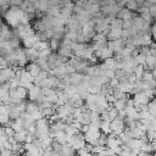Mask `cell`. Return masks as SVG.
Returning a JSON list of instances; mask_svg holds the SVG:
<instances>
[{"label": "cell", "mask_w": 156, "mask_h": 156, "mask_svg": "<svg viewBox=\"0 0 156 156\" xmlns=\"http://www.w3.org/2000/svg\"><path fill=\"white\" fill-rule=\"evenodd\" d=\"M113 55H115V52H113L111 49H108V48H105L104 50H101V55H100V58H102V60H106V58L113 57Z\"/></svg>", "instance_id": "obj_20"}, {"label": "cell", "mask_w": 156, "mask_h": 156, "mask_svg": "<svg viewBox=\"0 0 156 156\" xmlns=\"http://www.w3.org/2000/svg\"><path fill=\"white\" fill-rule=\"evenodd\" d=\"M151 79H154L152 72H151L150 69H145V71H144V73H143L141 80H144V82H149V80H151Z\"/></svg>", "instance_id": "obj_25"}, {"label": "cell", "mask_w": 156, "mask_h": 156, "mask_svg": "<svg viewBox=\"0 0 156 156\" xmlns=\"http://www.w3.org/2000/svg\"><path fill=\"white\" fill-rule=\"evenodd\" d=\"M139 54L144 55L145 57L149 56V55H150V48H149V46H140V49H139Z\"/></svg>", "instance_id": "obj_30"}, {"label": "cell", "mask_w": 156, "mask_h": 156, "mask_svg": "<svg viewBox=\"0 0 156 156\" xmlns=\"http://www.w3.org/2000/svg\"><path fill=\"white\" fill-rule=\"evenodd\" d=\"M41 95H43V93H41V88L39 85H33L30 89H28V96H29L30 101H37Z\"/></svg>", "instance_id": "obj_3"}, {"label": "cell", "mask_w": 156, "mask_h": 156, "mask_svg": "<svg viewBox=\"0 0 156 156\" xmlns=\"http://www.w3.org/2000/svg\"><path fill=\"white\" fill-rule=\"evenodd\" d=\"M151 33H156V23L151 27Z\"/></svg>", "instance_id": "obj_43"}, {"label": "cell", "mask_w": 156, "mask_h": 156, "mask_svg": "<svg viewBox=\"0 0 156 156\" xmlns=\"http://www.w3.org/2000/svg\"><path fill=\"white\" fill-rule=\"evenodd\" d=\"M151 72H152V76H154V78L156 79V66H155V67L151 69Z\"/></svg>", "instance_id": "obj_41"}, {"label": "cell", "mask_w": 156, "mask_h": 156, "mask_svg": "<svg viewBox=\"0 0 156 156\" xmlns=\"http://www.w3.org/2000/svg\"><path fill=\"white\" fill-rule=\"evenodd\" d=\"M7 140V136L5 134V128L0 126V143H5Z\"/></svg>", "instance_id": "obj_34"}, {"label": "cell", "mask_w": 156, "mask_h": 156, "mask_svg": "<svg viewBox=\"0 0 156 156\" xmlns=\"http://www.w3.org/2000/svg\"><path fill=\"white\" fill-rule=\"evenodd\" d=\"M33 77H35L39 72H40V67H39V65L37 63V62H29L28 65H27V68H26Z\"/></svg>", "instance_id": "obj_12"}, {"label": "cell", "mask_w": 156, "mask_h": 156, "mask_svg": "<svg viewBox=\"0 0 156 156\" xmlns=\"http://www.w3.org/2000/svg\"><path fill=\"white\" fill-rule=\"evenodd\" d=\"M83 79H84V74H82L79 72H74V73L69 74V82L72 85H78Z\"/></svg>", "instance_id": "obj_9"}, {"label": "cell", "mask_w": 156, "mask_h": 156, "mask_svg": "<svg viewBox=\"0 0 156 156\" xmlns=\"http://www.w3.org/2000/svg\"><path fill=\"white\" fill-rule=\"evenodd\" d=\"M4 150V145H2V143H0V152Z\"/></svg>", "instance_id": "obj_45"}, {"label": "cell", "mask_w": 156, "mask_h": 156, "mask_svg": "<svg viewBox=\"0 0 156 156\" xmlns=\"http://www.w3.org/2000/svg\"><path fill=\"white\" fill-rule=\"evenodd\" d=\"M4 128H5V134H6V136H7V138L13 136L15 130L12 129V127H11V126H6V127H4Z\"/></svg>", "instance_id": "obj_32"}, {"label": "cell", "mask_w": 156, "mask_h": 156, "mask_svg": "<svg viewBox=\"0 0 156 156\" xmlns=\"http://www.w3.org/2000/svg\"><path fill=\"white\" fill-rule=\"evenodd\" d=\"M48 15L49 16H52V17H57L60 15V7H55V6H50L48 9Z\"/></svg>", "instance_id": "obj_24"}, {"label": "cell", "mask_w": 156, "mask_h": 156, "mask_svg": "<svg viewBox=\"0 0 156 156\" xmlns=\"http://www.w3.org/2000/svg\"><path fill=\"white\" fill-rule=\"evenodd\" d=\"M50 6L60 7L61 6V0H50Z\"/></svg>", "instance_id": "obj_38"}, {"label": "cell", "mask_w": 156, "mask_h": 156, "mask_svg": "<svg viewBox=\"0 0 156 156\" xmlns=\"http://www.w3.org/2000/svg\"><path fill=\"white\" fill-rule=\"evenodd\" d=\"M10 126L12 127V129L15 130V133H16V132H21V130H23V129H24V128H23V123H22L21 118L12 119V122H10Z\"/></svg>", "instance_id": "obj_14"}, {"label": "cell", "mask_w": 156, "mask_h": 156, "mask_svg": "<svg viewBox=\"0 0 156 156\" xmlns=\"http://www.w3.org/2000/svg\"><path fill=\"white\" fill-rule=\"evenodd\" d=\"M0 35L5 39V40H10L11 38H13V32L7 27V26H2L0 28Z\"/></svg>", "instance_id": "obj_11"}, {"label": "cell", "mask_w": 156, "mask_h": 156, "mask_svg": "<svg viewBox=\"0 0 156 156\" xmlns=\"http://www.w3.org/2000/svg\"><path fill=\"white\" fill-rule=\"evenodd\" d=\"M133 17H134V16H133L132 11L128 10L127 7H123V9L117 13V18H119V20H122V21H124V20H132Z\"/></svg>", "instance_id": "obj_8"}, {"label": "cell", "mask_w": 156, "mask_h": 156, "mask_svg": "<svg viewBox=\"0 0 156 156\" xmlns=\"http://www.w3.org/2000/svg\"><path fill=\"white\" fill-rule=\"evenodd\" d=\"M122 29H123V28H110V32H108V34H107V39H110V40L119 39V38H121Z\"/></svg>", "instance_id": "obj_10"}, {"label": "cell", "mask_w": 156, "mask_h": 156, "mask_svg": "<svg viewBox=\"0 0 156 156\" xmlns=\"http://www.w3.org/2000/svg\"><path fill=\"white\" fill-rule=\"evenodd\" d=\"M91 39H93L94 43H104V41H107V37L104 35L102 33H96Z\"/></svg>", "instance_id": "obj_23"}, {"label": "cell", "mask_w": 156, "mask_h": 156, "mask_svg": "<svg viewBox=\"0 0 156 156\" xmlns=\"http://www.w3.org/2000/svg\"><path fill=\"white\" fill-rule=\"evenodd\" d=\"M143 93H144V94H145V95H146V96H147L150 100L155 98V93H154V89H146V90H145V91H143Z\"/></svg>", "instance_id": "obj_36"}, {"label": "cell", "mask_w": 156, "mask_h": 156, "mask_svg": "<svg viewBox=\"0 0 156 156\" xmlns=\"http://www.w3.org/2000/svg\"><path fill=\"white\" fill-rule=\"evenodd\" d=\"M133 100H134V106H135V105H146V104L150 101V99H149L143 91H139V93L134 94Z\"/></svg>", "instance_id": "obj_6"}, {"label": "cell", "mask_w": 156, "mask_h": 156, "mask_svg": "<svg viewBox=\"0 0 156 156\" xmlns=\"http://www.w3.org/2000/svg\"><path fill=\"white\" fill-rule=\"evenodd\" d=\"M126 7H127L128 10H130V11H132V10L136 11V10H138V7H139V5H138L134 0H132V1H128V2L126 4Z\"/></svg>", "instance_id": "obj_27"}, {"label": "cell", "mask_w": 156, "mask_h": 156, "mask_svg": "<svg viewBox=\"0 0 156 156\" xmlns=\"http://www.w3.org/2000/svg\"><path fill=\"white\" fill-rule=\"evenodd\" d=\"M147 111H149L154 117H156V99H151V100L147 102Z\"/></svg>", "instance_id": "obj_18"}, {"label": "cell", "mask_w": 156, "mask_h": 156, "mask_svg": "<svg viewBox=\"0 0 156 156\" xmlns=\"http://www.w3.org/2000/svg\"><path fill=\"white\" fill-rule=\"evenodd\" d=\"M117 136L119 138V140H121L122 143H129V141L133 139L128 130H123V132H122V133H119Z\"/></svg>", "instance_id": "obj_17"}, {"label": "cell", "mask_w": 156, "mask_h": 156, "mask_svg": "<svg viewBox=\"0 0 156 156\" xmlns=\"http://www.w3.org/2000/svg\"><path fill=\"white\" fill-rule=\"evenodd\" d=\"M117 117H119V118L124 119V118H126V110H119V111H118Z\"/></svg>", "instance_id": "obj_40"}, {"label": "cell", "mask_w": 156, "mask_h": 156, "mask_svg": "<svg viewBox=\"0 0 156 156\" xmlns=\"http://www.w3.org/2000/svg\"><path fill=\"white\" fill-rule=\"evenodd\" d=\"M110 126H111V130L113 134L118 135L119 133H122L126 128V124H124V119L119 118V117H116L113 118L111 122H110Z\"/></svg>", "instance_id": "obj_2"}, {"label": "cell", "mask_w": 156, "mask_h": 156, "mask_svg": "<svg viewBox=\"0 0 156 156\" xmlns=\"http://www.w3.org/2000/svg\"><path fill=\"white\" fill-rule=\"evenodd\" d=\"M26 135H27V130L23 129V130H21V132H16V133L13 134V139H15V141L22 144V143L26 141Z\"/></svg>", "instance_id": "obj_15"}, {"label": "cell", "mask_w": 156, "mask_h": 156, "mask_svg": "<svg viewBox=\"0 0 156 156\" xmlns=\"http://www.w3.org/2000/svg\"><path fill=\"white\" fill-rule=\"evenodd\" d=\"M107 112H108V115H110V117H111L112 119H113V118H116V117H117V115H118V111H117L113 106H111V107H110V110H108Z\"/></svg>", "instance_id": "obj_35"}, {"label": "cell", "mask_w": 156, "mask_h": 156, "mask_svg": "<svg viewBox=\"0 0 156 156\" xmlns=\"http://www.w3.org/2000/svg\"><path fill=\"white\" fill-rule=\"evenodd\" d=\"M149 13L152 18H156V4H151L149 7Z\"/></svg>", "instance_id": "obj_33"}, {"label": "cell", "mask_w": 156, "mask_h": 156, "mask_svg": "<svg viewBox=\"0 0 156 156\" xmlns=\"http://www.w3.org/2000/svg\"><path fill=\"white\" fill-rule=\"evenodd\" d=\"M145 65L147 66V69L151 71V69L155 67V56H152V55L146 56V58H145Z\"/></svg>", "instance_id": "obj_22"}, {"label": "cell", "mask_w": 156, "mask_h": 156, "mask_svg": "<svg viewBox=\"0 0 156 156\" xmlns=\"http://www.w3.org/2000/svg\"><path fill=\"white\" fill-rule=\"evenodd\" d=\"M105 149H106V146H105V145H93V150H91V152H93L94 155H96V154H99V152L104 151Z\"/></svg>", "instance_id": "obj_28"}, {"label": "cell", "mask_w": 156, "mask_h": 156, "mask_svg": "<svg viewBox=\"0 0 156 156\" xmlns=\"http://www.w3.org/2000/svg\"><path fill=\"white\" fill-rule=\"evenodd\" d=\"M33 82H34V77L27 69H22L21 74H20V85H22L24 83H33Z\"/></svg>", "instance_id": "obj_7"}, {"label": "cell", "mask_w": 156, "mask_h": 156, "mask_svg": "<svg viewBox=\"0 0 156 156\" xmlns=\"http://www.w3.org/2000/svg\"><path fill=\"white\" fill-rule=\"evenodd\" d=\"M140 151H143V152H149V154H151L152 151H154V149H152V145H151V143L150 141H146L141 147H140Z\"/></svg>", "instance_id": "obj_26"}, {"label": "cell", "mask_w": 156, "mask_h": 156, "mask_svg": "<svg viewBox=\"0 0 156 156\" xmlns=\"http://www.w3.org/2000/svg\"><path fill=\"white\" fill-rule=\"evenodd\" d=\"M144 1H147L150 4H156V0H144Z\"/></svg>", "instance_id": "obj_44"}, {"label": "cell", "mask_w": 156, "mask_h": 156, "mask_svg": "<svg viewBox=\"0 0 156 156\" xmlns=\"http://www.w3.org/2000/svg\"><path fill=\"white\" fill-rule=\"evenodd\" d=\"M22 1H23V0H10V2H11L12 6H21Z\"/></svg>", "instance_id": "obj_39"}, {"label": "cell", "mask_w": 156, "mask_h": 156, "mask_svg": "<svg viewBox=\"0 0 156 156\" xmlns=\"http://www.w3.org/2000/svg\"><path fill=\"white\" fill-rule=\"evenodd\" d=\"M4 15L7 24H10L11 27H18L21 24L22 18L26 16V12L20 6H11Z\"/></svg>", "instance_id": "obj_1"}, {"label": "cell", "mask_w": 156, "mask_h": 156, "mask_svg": "<svg viewBox=\"0 0 156 156\" xmlns=\"http://www.w3.org/2000/svg\"><path fill=\"white\" fill-rule=\"evenodd\" d=\"M57 54L63 56V57H72L73 56V51L71 49V45H66V44H60V48L57 49Z\"/></svg>", "instance_id": "obj_4"}, {"label": "cell", "mask_w": 156, "mask_h": 156, "mask_svg": "<svg viewBox=\"0 0 156 156\" xmlns=\"http://www.w3.org/2000/svg\"><path fill=\"white\" fill-rule=\"evenodd\" d=\"M100 130H101L102 133L107 134V135H108L110 133H112V130H111V126H110V122H107V121H102V119H101Z\"/></svg>", "instance_id": "obj_16"}, {"label": "cell", "mask_w": 156, "mask_h": 156, "mask_svg": "<svg viewBox=\"0 0 156 156\" xmlns=\"http://www.w3.org/2000/svg\"><path fill=\"white\" fill-rule=\"evenodd\" d=\"M127 99H128V98L117 99V100L112 104V106H113L117 111H119V110H124V108H126V105H127Z\"/></svg>", "instance_id": "obj_13"}, {"label": "cell", "mask_w": 156, "mask_h": 156, "mask_svg": "<svg viewBox=\"0 0 156 156\" xmlns=\"http://www.w3.org/2000/svg\"><path fill=\"white\" fill-rule=\"evenodd\" d=\"M144 71H145V69H144L143 65H138V66H135V67H134L133 73H134V76H135V78H136V80H138V79H141Z\"/></svg>", "instance_id": "obj_21"}, {"label": "cell", "mask_w": 156, "mask_h": 156, "mask_svg": "<svg viewBox=\"0 0 156 156\" xmlns=\"http://www.w3.org/2000/svg\"><path fill=\"white\" fill-rule=\"evenodd\" d=\"M151 145H152V149H154V151L156 150V140H152L151 141Z\"/></svg>", "instance_id": "obj_42"}, {"label": "cell", "mask_w": 156, "mask_h": 156, "mask_svg": "<svg viewBox=\"0 0 156 156\" xmlns=\"http://www.w3.org/2000/svg\"><path fill=\"white\" fill-rule=\"evenodd\" d=\"M108 85H110L111 88L117 87V85H118V79H117V78H111L110 82H108Z\"/></svg>", "instance_id": "obj_37"}, {"label": "cell", "mask_w": 156, "mask_h": 156, "mask_svg": "<svg viewBox=\"0 0 156 156\" xmlns=\"http://www.w3.org/2000/svg\"><path fill=\"white\" fill-rule=\"evenodd\" d=\"M24 55H26V57H27V60L29 62H35L37 58L39 57V51L37 49H34V48H26Z\"/></svg>", "instance_id": "obj_5"}, {"label": "cell", "mask_w": 156, "mask_h": 156, "mask_svg": "<svg viewBox=\"0 0 156 156\" xmlns=\"http://www.w3.org/2000/svg\"><path fill=\"white\" fill-rule=\"evenodd\" d=\"M11 156H12V155H11Z\"/></svg>", "instance_id": "obj_46"}, {"label": "cell", "mask_w": 156, "mask_h": 156, "mask_svg": "<svg viewBox=\"0 0 156 156\" xmlns=\"http://www.w3.org/2000/svg\"><path fill=\"white\" fill-rule=\"evenodd\" d=\"M134 58H135V61H136V63H138V65H144V63H145V58H146V57H145L144 55H141V54H138Z\"/></svg>", "instance_id": "obj_31"}, {"label": "cell", "mask_w": 156, "mask_h": 156, "mask_svg": "<svg viewBox=\"0 0 156 156\" xmlns=\"http://www.w3.org/2000/svg\"><path fill=\"white\" fill-rule=\"evenodd\" d=\"M10 123V117L7 115H2L0 113V126L2 124H9Z\"/></svg>", "instance_id": "obj_29"}, {"label": "cell", "mask_w": 156, "mask_h": 156, "mask_svg": "<svg viewBox=\"0 0 156 156\" xmlns=\"http://www.w3.org/2000/svg\"><path fill=\"white\" fill-rule=\"evenodd\" d=\"M60 44H61L60 39H56V38H50L49 39V46H50L51 50L57 51V49L60 48Z\"/></svg>", "instance_id": "obj_19"}]
</instances>
